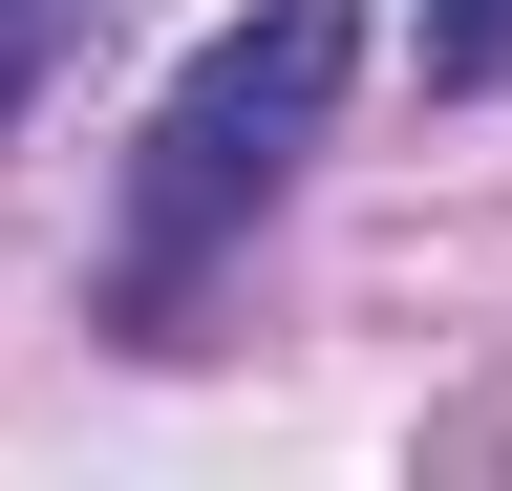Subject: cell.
Segmentation results:
<instances>
[{"instance_id":"obj_2","label":"cell","mask_w":512,"mask_h":491,"mask_svg":"<svg viewBox=\"0 0 512 491\" xmlns=\"http://www.w3.org/2000/svg\"><path fill=\"white\" fill-rule=\"evenodd\" d=\"M427 86H512V0H427Z\"/></svg>"},{"instance_id":"obj_3","label":"cell","mask_w":512,"mask_h":491,"mask_svg":"<svg viewBox=\"0 0 512 491\" xmlns=\"http://www.w3.org/2000/svg\"><path fill=\"white\" fill-rule=\"evenodd\" d=\"M64 22H86V0H0V129L43 107V65H64Z\"/></svg>"},{"instance_id":"obj_1","label":"cell","mask_w":512,"mask_h":491,"mask_svg":"<svg viewBox=\"0 0 512 491\" xmlns=\"http://www.w3.org/2000/svg\"><path fill=\"white\" fill-rule=\"evenodd\" d=\"M342 65H363V0H256V22L192 65L171 107H150V171H128V278H192L214 235L278 193V171L320 150V107H342Z\"/></svg>"}]
</instances>
